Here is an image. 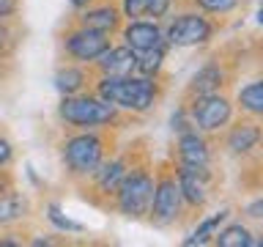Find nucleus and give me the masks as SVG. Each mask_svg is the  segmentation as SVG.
Instances as JSON below:
<instances>
[{"instance_id": "obj_1", "label": "nucleus", "mask_w": 263, "mask_h": 247, "mask_svg": "<svg viewBox=\"0 0 263 247\" xmlns=\"http://www.w3.org/2000/svg\"><path fill=\"white\" fill-rule=\"evenodd\" d=\"M93 94L110 102L118 113L148 115L162 99V82L159 77H143V74H129V77L96 74Z\"/></svg>"}, {"instance_id": "obj_2", "label": "nucleus", "mask_w": 263, "mask_h": 247, "mask_svg": "<svg viewBox=\"0 0 263 247\" xmlns=\"http://www.w3.org/2000/svg\"><path fill=\"white\" fill-rule=\"evenodd\" d=\"M61 162L66 176L74 181H88L107 156V137L99 129H77L61 140Z\"/></svg>"}, {"instance_id": "obj_3", "label": "nucleus", "mask_w": 263, "mask_h": 247, "mask_svg": "<svg viewBox=\"0 0 263 247\" xmlns=\"http://www.w3.org/2000/svg\"><path fill=\"white\" fill-rule=\"evenodd\" d=\"M58 121L69 129H110L121 123V113L93 91H82L74 96H61Z\"/></svg>"}, {"instance_id": "obj_4", "label": "nucleus", "mask_w": 263, "mask_h": 247, "mask_svg": "<svg viewBox=\"0 0 263 247\" xmlns=\"http://www.w3.org/2000/svg\"><path fill=\"white\" fill-rule=\"evenodd\" d=\"M151 195H154V173L145 162H132L126 176L121 179L118 189L112 192V206L121 217L126 220H145L151 209Z\"/></svg>"}, {"instance_id": "obj_5", "label": "nucleus", "mask_w": 263, "mask_h": 247, "mask_svg": "<svg viewBox=\"0 0 263 247\" xmlns=\"http://www.w3.org/2000/svg\"><path fill=\"white\" fill-rule=\"evenodd\" d=\"M164 28V44L167 49H192V47H205L211 44L214 33H217V22L209 14L189 8V11L173 14Z\"/></svg>"}, {"instance_id": "obj_6", "label": "nucleus", "mask_w": 263, "mask_h": 247, "mask_svg": "<svg viewBox=\"0 0 263 247\" xmlns=\"http://www.w3.org/2000/svg\"><path fill=\"white\" fill-rule=\"evenodd\" d=\"M181 217H184V201H181L176 170H173V165H162L154 173V195L145 220L154 228H173Z\"/></svg>"}, {"instance_id": "obj_7", "label": "nucleus", "mask_w": 263, "mask_h": 247, "mask_svg": "<svg viewBox=\"0 0 263 247\" xmlns=\"http://www.w3.org/2000/svg\"><path fill=\"white\" fill-rule=\"evenodd\" d=\"M186 113L197 132H203V135H219L233 121L236 104L228 94L217 91V94H203V96L186 99Z\"/></svg>"}, {"instance_id": "obj_8", "label": "nucleus", "mask_w": 263, "mask_h": 247, "mask_svg": "<svg viewBox=\"0 0 263 247\" xmlns=\"http://www.w3.org/2000/svg\"><path fill=\"white\" fill-rule=\"evenodd\" d=\"M173 170H176V181L181 189L184 209H203L211 198L214 181H217L211 165H181L173 160Z\"/></svg>"}, {"instance_id": "obj_9", "label": "nucleus", "mask_w": 263, "mask_h": 247, "mask_svg": "<svg viewBox=\"0 0 263 247\" xmlns=\"http://www.w3.org/2000/svg\"><path fill=\"white\" fill-rule=\"evenodd\" d=\"M63 52L71 63H80V66H93V61L104 52L107 47L112 44L107 33H99V30H90V28H82V25L74 22L69 30L63 33Z\"/></svg>"}, {"instance_id": "obj_10", "label": "nucleus", "mask_w": 263, "mask_h": 247, "mask_svg": "<svg viewBox=\"0 0 263 247\" xmlns=\"http://www.w3.org/2000/svg\"><path fill=\"white\" fill-rule=\"evenodd\" d=\"M225 137H222V146H225V154L236 156V160H247V156H255L260 148V123L258 118H238V121H230L225 129Z\"/></svg>"}, {"instance_id": "obj_11", "label": "nucleus", "mask_w": 263, "mask_h": 247, "mask_svg": "<svg viewBox=\"0 0 263 247\" xmlns=\"http://www.w3.org/2000/svg\"><path fill=\"white\" fill-rule=\"evenodd\" d=\"M132 162H135V154L132 151H121V154H110V156H104L102 165L90 173V189H93L96 195H102L110 201L112 192L118 189L121 184V179L126 176V170L132 168Z\"/></svg>"}, {"instance_id": "obj_12", "label": "nucleus", "mask_w": 263, "mask_h": 247, "mask_svg": "<svg viewBox=\"0 0 263 247\" xmlns=\"http://www.w3.org/2000/svg\"><path fill=\"white\" fill-rule=\"evenodd\" d=\"M121 33V44H126L132 52H148V49H156V47H164V28L159 20H126V25L118 28Z\"/></svg>"}, {"instance_id": "obj_13", "label": "nucleus", "mask_w": 263, "mask_h": 247, "mask_svg": "<svg viewBox=\"0 0 263 247\" xmlns=\"http://www.w3.org/2000/svg\"><path fill=\"white\" fill-rule=\"evenodd\" d=\"M214 151L209 143V135L197 132L195 127L176 135V162L181 165H211Z\"/></svg>"}, {"instance_id": "obj_14", "label": "nucleus", "mask_w": 263, "mask_h": 247, "mask_svg": "<svg viewBox=\"0 0 263 247\" xmlns=\"http://www.w3.org/2000/svg\"><path fill=\"white\" fill-rule=\"evenodd\" d=\"M93 69L96 74H107V77H129L137 74V55L126 44H110L93 61Z\"/></svg>"}, {"instance_id": "obj_15", "label": "nucleus", "mask_w": 263, "mask_h": 247, "mask_svg": "<svg viewBox=\"0 0 263 247\" xmlns=\"http://www.w3.org/2000/svg\"><path fill=\"white\" fill-rule=\"evenodd\" d=\"M77 25L82 28H90V30H99V33H118V28L123 25V16H121V8L115 3H90L88 8L77 11Z\"/></svg>"}, {"instance_id": "obj_16", "label": "nucleus", "mask_w": 263, "mask_h": 247, "mask_svg": "<svg viewBox=\"0 0 263 247\" xmlns=\"http://www.w3.org/2000/svg\"><path fill=\"white\" fill-rule=\"evenodd\" d=\"M230 80V72L225 69V63L222 61H205L200 69L192 74V80H189L186 85V99L192 96H203V94H217L228 85Z\"/></svg>"}, {"instance_id": "obj_17", "label": "nucleus", "mask_w": 263, "mask_h": 247, "mask_svg": "<svg viewBox=\"0 0 263 247\" xmlns=\"http://www.w3.org/2000/svg\"><path fill=\"white\" fill-rule=\"evenodd\" d=\"M30 217V201L25 198L20 189H14L11 184L0 187V228H11L20 225L22 220Z\"/></svg>"}, {"instance_id": "obj_18", "label": "nucleus", "mask_w": 263, "mask_h": 247, "mask_svg": "<svg viewBox=\"0 0 263 247\" xmlns=\"http://www.w3.org/2000/svg\"><path fill=\"white\" fill-rule=\"evenodd\" d=\"M55 91L61 96H74V94H82V91H88V85L93 82V77H90V72L85 69V66L80 63H63L55 69Z\"/></svg>"}, {"instance_id": "obj_19", "label": "nucleus", "mask_w": 263, "mask_h": 247, "mask_svg": "<svg viewBox=\"0 0 263 247\" xmlns=\"http://www.w3.org/2000/svg\"><path fill=\"white\" fill-rule=\"evenodd\" d=\"M211 244H217V247H260V239H258V234H255L250 225L228 220L225 225L217 228Z\"/></svg>"}, {"instance_id": "obj_20", "label": "nucleus", "mask_w": 263, "mask_h": 247, "mask_svg": "<svg viewBox=\"0 0 263 247\" xmlns=\"http://www.w3.org/2000/svg\"><path fill=\"white\" fill-rule=\"evenodd\" d=\"M118 8L123 20H164L173 8V0H121Z\"/></svg>"}, {"instance_id": "obj_21", "label": "nucleus", "mask_w": 263, "mask_h": 247, "mask_svg": "<svg viewBox=\"0 0 263 247\" xmlns=\"http://www.w3.org/2000/svg\"><path fill=\"white\" fill-rule=\"evenodd\" d=\"M230 220V209H219V211H214L209 214V217H203L200 222L195 225V231L189 236H184V247H197V244H211V239L214 234H217V228L219 225H225V222Z\"/></svg>"}, {"instance_id": "obj_22", "label": "nucleus", "mask_w": 263, "mask_h": 247, "mask_svg": "<svg viewBox=\"0 0 263 247\" xmlns=\"http://www.w3.org/2000/svg\"><path fill=\"white\" fill-rule=\"evenodd\" d=\"M238 110L250 118H260L263 115V80H250L244 82L241 88L236 91V102H233Z\"/></svg>"}, {"instance_id": "obj_23", "label": "nucleus", "mask_w": 263, "mask_h": 247, "mask_svg": "<svg viewBox=\"0 0 263 247\" xmlns=\"http://www.w3.org/2000/svg\"><path fill=\"white\" fill-rule=\"evenodd\" d=\"M44 217H47V222L58 231V234H82V231H85V225H82V222L71 220L69 214H63L61 203H55V201H49V203L44 206Z\"/></svg>"}, {"instance_id": "obj_24", "label": "nucleus", "mask_w": 263, "mask_h": 247, "mask_svg": "<svg viewBox=\"0 0 263 247\" xmlns=\"http://www.w3.org/2000/svg\"><path fill=\"white\" fill-rule=\"evenodd\" d=\"M164 58H167V44L148 49V52H137V74H143V77H159Z\"/></svg>"}, {"instance_id": "obj_25", "label": "nucleus", "mask_w": 263, "mask_h": 247, "mask_svg": "<svg viewBox=\"0 0 263 247\" xmlns=\"http://www.w3.org/2000/svg\"><path fill=\"white\" fill-rule=\"evenodd\" d=\"M189 3H192V8L209 16H228L241 6V0H189Z\"/></svg>"}, {"instance_id": "obj_26", "label": "nucleus", "mask_w": 263, "mask_h": 247, "mask_svg": "<svg viewBox=\"0 0 263 247\" xmlns=\"http://www.w3.org/2000/svg\"><path fill=\"white\" fill-rule=\"evenodd\" d=\"M170 129L173 135H181V132L192 129V121H189V113H186V104H181L176 113L170 115Z\"/></svg>"}, {"instance_id": "obj_27", "label": "nucleus", "mask_w": 263, "mask_h": 247, "mask_svg": "<svg viewBox=\"0 0 263 247\" xmlns=\"http://www.w3.org/2000/svg\"><path fill=\"white\" fill-rule=\"evenodd\" d=\"M14 30L8 22H0V61H6L11 55V47H14Z\"/></svg>"}, {"instance_id": "obj_28", "label": "nucleus", "mask_w": 263, "mask_h": 247, "mask_svg": "<svg viewBox=\"0 0 263 247\" xmlns=\"http://www.w3.org/2000/svg\"><path fill=\"white\" fill-rule=\"evenodd\" d=\"M16 160V148L14 143L8 140L6 135H0V170H6V168H11Z\"/></svg>"}, {"instance_id": "obj_29", "label": "nucleus", "mask_w": 263, "mask_h": 247, "mask_svg": "<svg viewBox=\"0 0 263 247\" xmlns=\"http://www.w3.org/2000/svg\"><path fill=\"white\" fill-rule=\"evenodd\" d=\"M20 11V0H0V22H11Z\"/></svg>"}, {"instance_id": "obj_30", "label": "nucleus", "mask_w": 263, "mask_h": 247, "mask_svg": "<svg viewBox=\"0 0 263 247\" xmlns=\"http://www.w3.org/2000/svg\"><path fill=\"white\" fill-rule=\"evenodd\" d=\"M244 214L250 220H263V198H255V201H250L244 206Z\"/></svg>"}, {"instance_id": "obj_31", "label": "nucleus", "mask_w": 263, "mask_h": 247, "mask_svg": "<svg viewBox=\"0 0 263 247\" xmlns=\"http://www.w3.org/2000/svg\"><path fill=\"white\" fill-rule=\"evenodd\" d=\"M30 244H36V247H49V244H58V239H52V236H33L30 239Z\"/></svg>"}, {"instance_id": "obj_32", "label": "nucleus", "mask_w": 263, "mask_h": 247, "mask_svg": "<svg viewBox=\"0 0 263 247\" xmlns=\"http://www.w3.org/2000/svg\"><path fill=\"white\" fill-rule=\"evenodd\" d=\"M90 3H96V0H69V6L74 8V11H82V8H88Z\"/></svg>"}, {"instance_id": "obj_33", "label": "nucleus", "mask_w": 263, "mask_h": 247, "mask_svg": "<svg viewBox=\"0 0 263 247\" xmlns=\"http://www.w3.org/2000/svg\"><path fill=\"white\" fill-rule=\"evenodd\" d=\"M0 247H22V239H0Z\"/></svg>"}, {"instance_id": "obj_34", "label": "nucleus", "mask_w": 263, "mask_h": 247, "mask_svg": "<svg viewBox=\"0 0 263 247\" xmlns=\"http://www.w3.org/2000/svg\"><path fill=\"white\" fill-rule=\"evenodd\" d=\"M3 63H6V61H0V82H3V77H6V69H3Z\"/></svg>"}, {"instance_id": "obj_35", "label": "nucleus", "mask_w": 263, "mask_h": 247, "mask_svg": "<svg viewBox=\"0 0 263 247\" xmlns=\"http://www.w3.org/2000/svg\"><path fill=\"white\" fill-rule=\"evenodd\" d=\"M0 173H3V170H0ZM0 187H6V184H0Z\"/></svg>"}]
</instances>
